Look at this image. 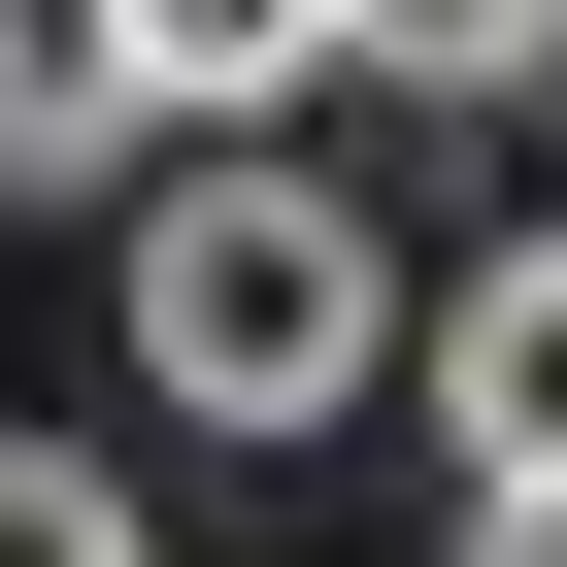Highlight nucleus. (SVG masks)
Masks as SVG:
<instances>
[{
  "mask_svg": "<svg viewBox=\"0 0 567 567\" xmlns=\"http://www.w3.org/2000/svg\"><path fill=\"white\" fill-rule=\"evenodd\" d=\"M467 567H567V467H501V501H467Z\"/></svg>",
  "mask_w": 567,
  "mask_h": 567,
  "instance_id": "obj_7",
  "label": "nucleus"
},
{
  "mask_svg": "<svg viewBox=\"0 0 567 567\" xmlns=\"http://www.w3.org/2000/svg\"><path fill=\"white\" fill-rule=\"evenodd\" d=\"M434 434H467V501H501V467H567V234H501L467 301H434Z\"/></svg>",
  "mask_w": 567,
  "mask_h": 567,
  "instance_id": "obj_2",
  "label": "nucleus"
},
{
  "mask_svg": "<svg viewBox=\"0 0 567 567\" xmlns=\"http://www.w3.org/2000/svg\"><path fill=\"white\" fill-rule=\"evenodd\" d=\"M0 567H167V534H134V467H68V434H0Z\"/></svg>",
  "mask_w": 567,
  "mask_h": 567,
  "instance_id": "obj_6",
  "label": "nucleus"
},
{
  "mask_svg": "<svg viewBox=\"0 0 567 567\" xmlns=\"http://www.w3.org/2000/svg\"><path fill=\"white\" fill-rule=\"evenodd\" d=\"M334 68H401V101H534L567 0H334Z\"/></svg>",
  "mask_w": 567,
  "mask_h": 567,
  "instance_id": "obj_5",
  "label": "nucleus"
},
{
  "mask_svg": "<svg viewBox=\"0 0 567 567\" xmlns=\"http://www.w3.org/2000/svg\"><path fill=\"white\" fill-rule=\"evenodd\" d=\"M167 101H134V34H101V0H0V200H101Z\"/></svg>",
  "mask_w": 567,
  "mask_h": 567,
  "instance_id": "obj_3",
  "label": "nucleus"
},
{
  "mask_svg": "<svg viewBox=\"0 0 567 567\" xmlns=\"http://www.w3.org/2000/svg\"><path fill=\"white\" fill-rule=\"evenodd\" d=\"M101 34H134V101H301L334 0H101Z\"/></svg>",
  "mask_w": 567,
  "mask_h": 567,
  "instance_id": "obj_4",
  "label": "nucleus"
},
{
  "mask_svg": "<svg viewBox=\"0 0 567 567\" xmlns=\"http://www.w3.org/2000/svg\"><path fill=\"white\" fill-rule=\"evenodd\" d=\"M401 368V267L334 167H134V401L167 434H334Z\"/></svg>",
  "mask_w": 567,
  "mask_h": 567,
  "instance_id": "obj_1",
  "label": "nucleus"
}]
</instances>
